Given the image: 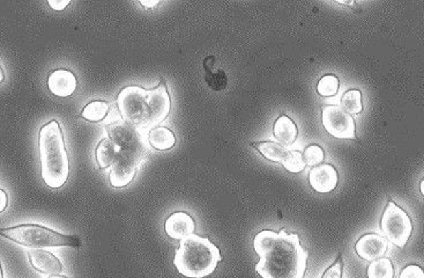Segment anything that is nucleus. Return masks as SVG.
Listing matches in <instances>:
<instances>
[{"mask_svg": "<svg viewBox=\"0 0 424 278\" xmlns=\"http://www.w3.org/2000/svg\"><path fill=\"white\" fill-rule=\"evenodd\" d=\"M259 256L255 271L262 278H303L305 275L309 252L303 248L299 234L265 230L253 239Z\"/></svg>", "mask_w": 424, "mask_h": 278, "instance_id": "1", "label": "nucleus"}, {"mask_svg": "<svg viewBox=\"0 0 424 278\" xmlns=\"http://www.w3.org/2000/svg\"><path fill=\"white\" fill-rule=\"evenodd\" d=\"M117 107L124 122L137 130H153L169 115L171 101L166 84L161 82L151 89L124 87L117 97Z\"/></svg>", "mask_w": 424, "mask_h": 278, "instance_id": "2", "label": "nucleus"}, {"mask_svg": "<svg viewBox=\"0 0 424 278\" xmlns=\"http://www.w3.org/2000/svg\"><path fill=\"white\" fill-rule=\"evenodd\" d=\"M41 158V175L45 185L58 189L67 182L70 175V161L63 131L58 121H51L42 126L38 136Z\"/></svg>", "mask_w": 424, "mask_h": 278, "instance_id": "3", "label": "nucleus"}, {"mask_svg": "<svg viewBox=\"0 0 424 278\" xmlns=\"http://www.w3.org/2000/svg\"><path fill=\"white\" fill-rule=\"evenodd\" d=\"M222 255L218 247L206 237L193 233L182 239L173 264L179 274L188 278H205L214 273Z\"/></svg>", "mask_w": 424, "mask_h": 278, "instance_id": "4", "label": "nucleus"}, {"mask_svg": "<svg viewBox=\"0 0 424 278\" xmlns=\"http://www.w3.org/2000/svg\"><path fill=\"white\" fill-rule=\"evenodd\" d=\"M0 235L30 249L52 247L79 248L82 246V241L77 235L62 234L38 224H23L18 227L0 229Z\"/></svg>", "mask_w": 424, "mask_h": 278, "instance_id": "5", "label": "nucleus"}, {"mask_svg": "<svg viewBox=\"0 0 424 278\" xmlns=\"http://www.w3.org/2000/svg\"><path fill=\"white\" fill-rule=\"evenodd\" d=\"M380 227L388 240L398 246L399 248L406 246L413 232V224L410 222V216L392 200L388 202L384 210Z\"/></svg>", "mask_w": 424, "mask_h": 278, "instance_id": "6", "label": "nucleus"}, {"mask_svg": "<svg viewBox=\"0 0 424 278\" xmlns=\"http://www.w3.org/2000/svg\"><path fill=\"white\" fill-rule=\"evenodd\" d=\"M110 141L119 148L121 152L129 153L144 159L147 154V144L136 128L124 121H116L107 126Z\"/></svg>", "mask_w": 424, "mask_h": 278, "instance_id": "7", "label": "nucleus"}, {"mask_svg": "<svg viewBox=\"0 0 424 278\" xmlns=\"http://www.w3.org/2000/svg\"><path fill=\"white\" fill-rule=\"evenodd\" d=\"M325 130L339 139H356V126L353 116L340 106H326L321 111Z\"/></svg>", "mask_w": 424, "mask_h": 278, "instance_id": "8", "label": "nucleus"}, {"mask_svg": "<svg viewBox=\"0 0 424 278\" xmlns=\"http://www.w3.org/2000/svg\"><path fill=\"white\" fill-rule=\"evenodd\" d=\"M252 146H255L266 159L281 163L290 173H299L305 168L303 154L299 151L284 148L274 141L253 143Z\"/></svg>", "mask_w": 424, "mask_h": 278, "instance_id": "9", "label": "nucleus"}, {"mask_svg": "<svg viewBox=\"0 0 424 278\" xmlns=\"http://www.w3.org/2000/svg\"><path fill=\"white\" fill-rule=\"evenodd\" d=\"M142 159L139 157L121 152L111 168L109 180L114 188H124L133 181L137 174L138 166Z\"/></svg>", "mask_w": 424, "mask_h": 278, "instance_id": "10", "label": "nucleus"}, {"mask_svg": "<svg viewBox=\"0 0 424 278\" xmlns=\"http://www.w3.org/2000/svg\"><path fill=\"white\" fill-rule=\"evenodd\" d=\"M339 175L336 168L329 163L314 167L309 173V183L317 193L327 194L336 189Z\"/></svg>", "mask_w": 424, "mask_h": 278, "instance_id": "11", "label": "nucleus"}, {"mask_svg": "<svg viewBox=\"0 0 424 278\" xmlns=\"http://www.w3.org/2000/svg\"><path fill=\"white\" fill-rule=\"evenodd\" d=\"M388 247V240L386 238L382 237L379 234L369 233L358 239L355 245V251L361 259L371 262L373 259L383 257Z\"/></svg>", "mask_w": 424, "mask_h": 278, "instance_id": "12", "label": "nucleus"}, {"mask_svg": "<svg viewBox=\"0 0 424 278\" xmlns=\"http://www.w3.org/2000/svg\"><path fill=\"white\" fill-rule=\"evenodd\" d=\"M164 230L168 237L175 240H182L195 233L196 222L186 212H173L166 218Z\"/></svg>", "mask_w": 424, "mask_h": 278, "instance_id": "13", "label": "nucleus"}, {"mask_svg": "<svg viewBox=\"0 0 424 278\" xmlns=\"http://www.w3.org/2000/svg\"><path fill=\"white\" fill-rule=\"evenodd\" d=\"M48 87L55 97H71L77 91L78 80L75 74L71 71L60 69L53 71L49 76Z\"/></svg>", "mask_w": 424, "mask_h": 278, "instance_id": "14", "label": "nucleus"}, {"mask_svg": "<svg viewBox=\"0 0 424 278\" xmlns=\"http://www.w3.org/2000/svg\"><path fill=\"white\" fill-rule=\"evenodd\" d=\"M29 262L35 270L45 275H60L64 267L58 257L45 249H32L28 253Z\"/></svg>", "mask_w": 424, "mask_h": 278, "instance_id": "15", "label": "nucleus"}, {"mask_svg": "<svg viewBox=\"0 0 424 278\" xmlns=\"http://www.w3.org/2000/svg\"><path fill=\"white\" fill-rule=\"evenodd\" d=\"M274 136L277 139V144L284 148H288L296 141L297 138V126L295 122L287 115H281L274 123Z\"/></svg>", "mask_w": 424, "mask_h": 278, "instance_id": "16", "label": "nucleus"}, {"mask_svg": "<svg viewBox=\"0 0 424 278\" xmlns=\"http://www.w3.org/2000/svg\"><path fill=\"white\" fill-rule=\"evenodd\" d=\"M119 153H121L119 148L110 139H102L96 148V163L100 168L105 170L114 165L116 159L119 158Z\"/></svg>", "mask_w": 424, "mask_h": 278, "instance_id": "17", "label": "nucleus"}, {"mask_svg": "<svg viewBox=\"0 0 424 278\" xmlns=\"http://www.w3.org/2000/svg\"><path fill=\"white\" fill-rule=\"evenodd\" d=\"M148 144L158 151H166L176 144V137L168 128L158 126L155 129L151 130L148 135Z\"/></svg>", "mask_w": 424, "mask_h": 278, "instance_id": "18", "label": "nucleus"}, {"mask_svg": "<svg viewBox=\"0 0 424 278\" xmlns=\"http://www.w3.org/2000/svg\"><path fill=\"white\" fill-rule=\"evenodd\" d=\"M110 104L107 101L95 100L86 104L82 117L89 122H102L110 113Z\"/></svg>", "mask_w": 424, "mask_h": 278, "instance_id": "19", "label": "nucleus"}, {"mask_svg": "<svg viewBox=\"0 0 424 278\" xmlns=\"http://www.w3.org/2000/svg\"><path fill=\"white\" fill-rule=\"evenodd\" d=\"M368 278H393L395 277V268L391 259L386 257L371 261L366 270Z\"/></svg>", "mask_w": 424, "mask_h": 278, "instance_id": "20", "label": "nucleus"}, {"mask_svg": "<svg viewBox=\"0 0 424 278\" xmlns=\"http://www.w3.org/2000/svg\"><path fill=\"white\" fill-rule=\"evenodd\" d=\"M341 108L349 115L360 114L363 111L362 93L358 89H351L343 94L341 99Z\"/></svg>", "mask_w": 424, "mask_h": 278, "instance_id": "21", "label": "nucleus"}, {"mask_svg": "<svg viewBox=\"0 0 424 278\" xmlns=\"http://www.w3.org/2000/svg\"><path fill=\"white\" fill-rule=\"evenodd\" d=\"M317 91L321 97H329L336 95L339 91V79L334 74H326L318 82Z\"/></svg>", "mask_w": 424, "mask_h": 278, "instance_id": "22", "label": "nucleus"}, {"mask_svg": "<svg viewBox=\"0 0 424 278\" xmlns=\"http://www.w3.org/2000/svg\"><path fill=\"white\" fill-rule=\"evenodd\" d=\"M324 150L318 145H310L305 148L303 159L308 166L316 167L324 160Z\"/></svg>", "mask_w": 424, "mask_h": 278, "instance_id": "23", "label": "nucleus"}, {"mask_svg": "<svg viewBox=\"0 0 424 278\" xmlns=\"http://www.w3.org/2000/svg\"><path fill=\"white\" fill-rule=\"evenodd\" d=\"M206 71V82L210 89H215V91H221V89H225L227 87L228 79H227V76H225L223 71L219 70L215 73L208 70Z\"/></svg>", "mask_w": 424, "mask_h": 278, "instance_id": "24", "label": "nucleus"}, {"mask_svg": "<svg viewBox=\"0 0 424 278\" xmlns=\"http://www.w3.org/2000/svg\"><path fill=\"white\" fill-rule=\"evenodd\" d=\"M343 275V261L342 255H340L336 259V264L325 271L323 278H342Z\"/></svg>", "mask_w": 424, "mask_h": 278, "instance_id": "25", "label": "nucleus"}, {"mask_svg": "<svg viewBox=\"0 0 424 278\" xmlns=\"http://www.w3.org/2000/svg\"><path fill=\"white\" fill-rule=\"evenodd\" d=\"M399 278H424V273L419 266L410 264L402 269Z\"/></svg>", "mask_w": 424, "mask_h": 278, "instance_id": "26", "label": "nucleus"}, {"mask_svg": "<svg viewBox=\"0 0 424 278\" xmlns=\"http://www.w3.org/2000/svg\"><path fill=\"white\" fill-rule=\"evenodd\" d=\"M70 4V0H49V6L55 11H63Z\"/></svg>", "mask_w": 424, "mask_h": 278, "instance_id": "27", "label": "nucleus"}, {"mask_svg": "<svg viewBox=\"0 0 424 278\" xmlns=\"http://www.w3.org/2000/svg\"><path fill=\"white\" fill-rule=\"evenodd\" d=\"M8 197L6 192L3 189H0V213L4 212L8 208Z\"/></svg>", "mask_w": 424, "mask_h": 278, "instance_id": "28", "label": "nucleus"}, {"mask_svg": "<svg viewBox=\"0 0 424 278\" xmlns=\"http://www.w3.org/2000/svg\"><path fill=\"white\" fill-rule=\"evenodd\" d=\"M140 4L145 6V8H153L159 4V1H140Z\"/></svg>", "mask_w": 424, "mask_h": 278, "instance_id": "29", "label": "nucleus"}, {"mask_svg": "<svg viewBox=\"0 0 424 278\" xmlns=\"http://www.w3.org/2000/svg\"><path fill=\"white\" fill-rule=\"evenodd\" d=\"M4 80H5L4 70H3V67H0V84L4 82Z\"/></svg>", "mask_w": 424, "mask_h": 278, "instance_id": "30", "label": "nucleus"}, {"mask_svg": "<svg viewBox=\"0 0 424 278\" xmlns=\"http://www.w3.org/2000/svg\"><path fill=\"white\" fill-rule=\"evenodd\" d=\"M48 278H68L66 276H60V275H51V276H49Z\"/></svg>", "mask_w": 424, "mask_h": 278, "instance_id": "31", "label": "nucleus"}, {"mask_svg": "<svg viewBox=\"0 0 424 278\" xmlns=\"http://www.w3.org/2000/svg\"><path fill=\"white\" fill-rule=\"evenodd\" d=\"M423 185H424V181L423 180H422V181H421V185H420L421 194H422V195H424Z\"/></svg>", "mask_w": 424, "mask_h": 278, "instance_id": "32", "label": "nucleus"}, {"mask_svg": "<svg viewBox=\"0 0 424 278\" xmlns=\"http://www.w3.org/2000/svg\"><path fill=\"white\" fill-rule=\"evenodd\" d=\"M0 278H4V270H3V267H1V262H0Z\"/></svg>", "mask_w": 424, "mask_h": 278, "instance_id": "33", "label": "nucleus"}]
</instances>
